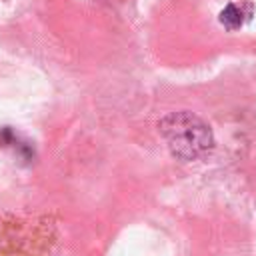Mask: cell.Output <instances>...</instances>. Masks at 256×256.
<instances>
[{
  "label": "cell",
  "mask_w": 256,
  "mask_h": 256,
  "mask_svg": "<svg viewBox=\"0 0 256 256\" xmlns=\"http://www.w3.org/2000/svg\"><path fill=\"white\" fill-rule=\"evenodd\" d=\"M250 6L246 4H228L222 12H220V24L228 30H236L242 28L244 22L250 18Z\"/></svg>",
  "instance_id": "obj_2"
},
{
  "label": "cell",
  "mask_w": 256,
  "mask_h": 256,
  "mask_svg": "<svg viewBox=\"0 0 256 256\" xmlns=\"http://www.w3.org/2000/svg\"><path fill=\"white\" fill-rule=\"evenodd\" d=\"M158 126L170 152L180 160H196L212 150L214 138L210 126L190 112L168 114Z\"/></svg>",
  "instance_id": "obj_1"
}]
</instances>
